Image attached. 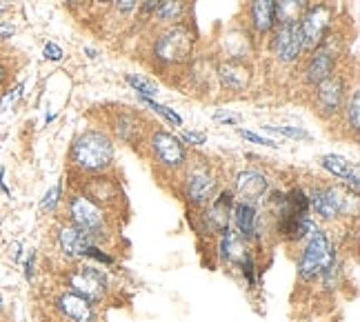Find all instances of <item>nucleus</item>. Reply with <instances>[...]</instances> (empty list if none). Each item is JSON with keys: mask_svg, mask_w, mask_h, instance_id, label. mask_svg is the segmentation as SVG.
<instances>
[{"mask_svg": "<svg viewBox=\"0 0 360 322\" xmlns=\"http://www.w3.org/2000/svg\"><path fill=\"white\" fill-rule=\"evenodd\" d=\"M85 51L89 53V58H96V56H98V51H96V49H91V47H85Z\"/></svg>", "mask_w": 360, "mask_h": 322, "instance_id": "49530a36", "label": "nucleus"}, {"mask_svg": "<svg viewBox=\"0 0 360 322\" xmlns=\"http://www.w3.org/2000/svg\"><path fill=\"white\" fill-rule=\"evenodd\" d=\"M16 34V25L11 20H0V40H11Z\"/></svg>", "mask_w": 360, "mask_h": 322, "instance_id": "79ce46f5", "label": "nucleus"}, {"mask_svg": "<svg viewBox=\"0 0 360 322\" xmlns=\"http://www.w3.org/2000/svg\"><path fill=\"white\" fill-rule=\"evenodd\" d=\"M112 131L116 134L118 140H122V143L138 147V145H145V140L151 129L147 127V120L143 118V114H138L136 109L122 107L112 118Z\"/></svg>", "mask_w": 360, "mask_h": 322, "instance_id": "4468645a", "label": "nucleus"}, {"mask_svg": "<svg viewBox=\"0 0 360 322\" xmlns=\"http://www.w3.org/2000/svg\"><path fill=\"white\" fill-rule=\"evenodd\" d=\"M141 103L147 105L154 114H158L160 118H165L169 124H174V127H183V118H180L176 111L167 105H160L158 101H154V98H141Z\"/></svg>", "mask_w": 360, "mask_h": 322, "instance_id": "cd10ccee", "label": "nucleus"}, {"mask_svg": "<svg viewBox=\"0 0 360 322\" xmlns=\"http://www.w3.org/2000/svg\"><path fill=\"white\" fill-rule=\"evenodd\" d=\"M145 145L149 149L151 160L165 172L178 174L189 160V149L183 145V140L167 129H151Z\"/></svg>", "mask_w": 360, "mask_h": 322, "instance_id": "6e6552de", "label": "nucleus"}, {"mask_svg": "<svg viewBox=\"0 0 360 322\" xmlns=\"http://www.w3.org/2000/svg\"><path fill=\"white\" fill-rule=\"evenodd\" d=\"M254 34L247 30H229L223 38V49L227 58L236 60H249V56L254 53Z\"/></svg>", "mask_w": 360, "mask_h": 322, "instance_id": "4be33fe9", "label": "nucleus"}, {"mask_svg": "<svg viewBox=\"0 0 360 322\" xmlns=\"http://www.w3.org/2000/svg\"><path fill=\"white\" fill-rule=\"evenodd\" d=\"M5 309V300H3V296H0V311Z\"/></svg>", "mask_w": 360, "mask_h": 322, "instance_id": "de8ad7c7", "label": "nucleus"}, {"mask_svg": "<svg viewBox=\"0 0 360 322\" xmlns=\"http://www.w3.org/2000/svg\"><path fill=\"white\" fill-rule=\"evenodd\" d=\"M236 134H238L240 138L249 140V143H254V145L271 147V149L281 147V143H276V140H271V138H262V136H258V134H254V131H247V129H243V127H238V129H236Z\"/></svg>", "mask_w": 360, "mask_h": 322, "instance_id": "473e14b6", "label": "nucleus"}, {"mask_svg": "<svg viewBox=\"0 0 360 322\" xmlns=\"http://www.w3.org/2000/svg\"><path fill=\"white\" fill-rule=\"evenodd\" d=\"M22 251H25V245H22L20 240H13V243H9V247H7V258H9L13 264H18V262L22 260Z\"/></svg>", "mask_w": 360, "mask_h": 322, "instance_id": "ea45409f", "label": "nucleus"}, {"mask_svg": "<svg viewBox=\"0 0 360 322\" xmlns=\"http://www.w3.org/2000/svg\"><path fill=\"white\" fill-rule=\"evenodd\" d=\"M53 245H56V251L60 254L63 260L67 262H80L82 258L87 256V249L94 245L91 238L80 231L78 227L69 225V222H60L53 231Z\"/></svg>", "mask_w": 360, "mask_h": 322, "instance_id": "ddd939ff", "label": "nucleus"}, {"mask_svg": "<svg viewBox=\"0 0 360 322\" xmlns=\"http://www.w3.org/2000/svg\"><path fill=\"white\" fill-rule=\"evenodd\" d=\"M53 309H56L58 316L67 322H98L96 307H91L87 300H82L80 296H76V293L67 289L53 298Z\"/></svg>", "mask_w": 360, "mask_h": 322, "instance_id": "f3484780", "label": "nucleus"}, {"mask_svg": "<svg viewBox=\"0 0 360 322\" xmlns=\"http://www.w3.org/2000/svg\"><path fill=\"white\" fill-rule=\"evenodd\" d=\"M160 0H141V7H138V18L141 20H149L154 9L158 7Z\"/></svg>", "mask_w": 360, "mask_h": 322, "instance_id": "58836bf2", "label": "nucleus"}, {"mask_svg": "<svg viewBox=\"0 0 360 322\" xmlns=\"http://www.w3.org/2000/svg\"><path fill=\"white\" fill-rule=\"evenodd\" d=\"M311 0H276V25L298 22Z\"/></svg>", "mask_w": 360, "mask_h": 322, "instance_id": "b1692460", "label": "nucleus"}, {"mask_svg": "<svg viewBox=\"0 0 360 322\" xmlns=\"http://www.w3.org/2000/svg\"><path fill=\"white\" fill-rule=\"evenodd\" d=\"M193 49H196V32L187 22H178L160 27L149 56L158 69H178L193 58Z\"/></svg>", "mask_w": 360, "mask_h": 322, "instance_id": "f03ea898", "label": "nucleus"}, {"mask_svg": "<svg viewBox=\"0 0 360 322\" xmlns=\"http://www.w3.org/2000/svg\"><path fill=\"white\" fill-rule=\"evenodd\" d=\"M85 258L96 260V262H101V264H114V262H116L112 256L105 254V249H103L101 245H91V247L87 249V256H85Z\"/></svg>", "mask_w": 360, "mask_h": 322, "instance_id": "e433bc0d", "label": "nucleus"}, {"mask_svg": "<svg viewBox=\"0 0 360 322\" xmlns=\"http://www.w3.org/2000/svg\"><path fill=\"white\" fill-rule=\"evenodd\" d=\"M94 5H98V7H109L112 5V0H91Z\"/></svg>", "mask_w": 360, "mask_h": 322, "instance_id": "a18cd8bd", "label": "nucleus"}, {"mask_svg": "<svg viewBox=\"0 0 360 322\" xmlns=\"http://www.w3.org/2000/svg\"><path fill=\"white\" fill-rule=\"evenodd\" d=\"M271 189L269 178L258 172V169H243L233 178V193H236L238 200L247 202H256L260 205L262 198H267V191Z\"/></svg>", "mask_w": 360, "mask_h": 322, "instance_id": "dca6fc26", "label": "nucleus"}, {"mask_svg": "<svg viewBox=\"0 0 360 322\" xmlns=\"http://www.w3.org/2000/svg\"><path fill=\"white\" fill-rule=\"evenodd\" d=\"M0 189H3L5 195H11V191H9V187L5 183V169H0Z\"/></svg>", "mask_w": 360, "mask_h": 322, "instance_id": "c03bdc74", "label": "nucleus"}, {"mask_svg": "<svg viewBox=\"0 0 360 322\" xmlns=\"http://www.w3.org/2000/svg\"><path fill=\"white\" fill-rule=\"evenodd\" d=\"M321 167L334 178L345 180L354 172L356 162L349 160V158H345V156H338V153H327V156H321Z\"/></svg>", "mask_w": 360, "mask_h": 322, "instance_id": "a878e982", "label": "nucleus"}, {"mask_svg": "<svg viewBox=\"0 0 360 322\" xmlns=\"http://www.w3.org/2000/svg\"><path fill=\"white\" fill-rule=\"evenodd\" d=\"M334 22H336L334 5H329L327 0H316V3H309V7L304 9V13L298 20L304 53H309L311 49H316L323 43V38L334 30Z\"/></svg>", "mask_w": 360, "mask_h": 322, "instance_id": "1a4fd4ad", "label": "nucleus"}, {"mask_svg": "<svg viewBox=\"0 0 360 322\" xmlns=\"http://www.w3.org/2000/svg\"><path fill=\"white\" fill-rule=\"evenodd\" d=\"M247 27L256 38L269 36L276 27V0H249Z\"/></svg>", "mask_w": 360, "mask_h": 322, "instance_id": "6ab92c4d", "label": "nucleus"}, {"mask_svg": "<svg viewBox=\"0 0 360 322\" xmlns=\"http://www.w3.org/2000/svg\"><path fill=\"white\" fill-rule=\"evenodd\" d=\"M124 82L138 94V98H156L160 91L158 82L143 74H124Z\"/></svg>", "mask_w": 360, "mask_h": 322, "instance_id": "bb28decb", "label": "nucleus"}, {"mask_svg": "<svg viewBox=\"0 0 360 322\" xmlns=\"http://www.w3.org/2000/svg\"><path fill=\"white\" fill-rule=\"evenodd\" d=\"M338 260L336 245L327 231L314 229L311 236L304 240V247L298 256V280L300 283H314L323 273L325 267Z\"/></svg>", "mask_w": 360, "mask_h": 322, "instance_id": "39448f33", "label": "nucleus"}, {"mask_svg": "<svg viewBox=\"0 0 360 322\" xmlns=\"http://www.w3.org/2000/svg\"><path fill=\"white\" fill-rule=\"evenodd\" d=\"M178 138L183 140L185 147H202L207 143V134L205 131H193V129H185Z\"/></svg>", "mask_w": 360, "mask_h": 322, "instance_id": "72a5a7b5", "label": "nucleus"}, {"mask_svg": "<svg viewBox=\"0 0 360 322\" xmlns=\"http://www.w3.org/2000/svg\"><path fill=\"white\" fill-rule=\"evenodd\" d=\"M340 116L345 120V127H347L354 136H358V131H360V91H358V87L352 91V96H347Z\"/></svg>", "mask_w": 360, "mask_h": 322, "instance_id": "393cba45", "label": "nucleus"}, {"mask_svg": "<svg viewBox=\"0 0 360 322\" xmlns=\"http://www.w3.org/2000/svg\"><path fill=\"white\" fill-rule=\"evenodd\" d=\"M7 78H9V69L5 67V63H3V60H0V89L5 87Z\"/></svg>", "mask_w": 360, "mask_h": 322, "instance_id": "37998d69", "label": "nucleus"}, {"mask_svg": "<svg viewBox=\"0 0 360 322\" xmlns=\"http://www.w3.org/2000/svg\"><path fill=\"white\" fill-rule=\"evenodd\" d=\"M314 89V111L318 118L323 120H334L340 116L342 105L349 96V85H347V76H345L340 69L336 74H331L323 82H318Z\"/></svg>", "mask_w": 360, "mask_h": 322, "instance_id": "9d476101", "label": "nucleus"}, {"mask_svg": "<svg viewBox=\"0 0 360 322\" xmlns=\"http://www.w3.org/2000/svg\"><path fill=\"white\" fill-rule=\"evenodd\" d=\"M269 53L274 60L285 67H294L302 60L304 45H302V34L298 22L289 25H276L269 34Z\"/></svg>", "mask_w": 360, "mask_h": 322, "instance_id": "f8f14e48", "label": "nucleus"}, {"mask_svg": "<svg viewBox=\"0 0 360 322\" xmlns=\"http://www.w3.org/2000/svg\"><path fill=\"white\" fill-rule=\"evenodd\" d=\"M238 269L243 273V278L247 280V285L249 289H256V258L252 254V249H247V254L243 256L240 264H238Z\"/></svg>", "mask_w": 360, "mask_h": 322, "instance_id": "c756f323", "label": "nucleus"}, {"mask_svg": "<svg viewBox=\"0 0 360 322\" xmlns=\"http://www.w3.org/2000/svg\"><path fill=\"white\" fill-rule=\"evenodd\" d=\"M265 131H276V134H283L287 138H296V140H309V131H304L302 127H289V124H262Z\"/></svg>", "mask_w": 360, "mask_h": 322, "instance_id": "2f4dec72", "label": "nucleus"}, {"mask_svg": "<svg viewBox=\"0 0 360 322\" xmlns=\"http://www.w3.org/2000/svg\"><path fill=\"white\" fill-rule=\"evenodd\" d=\"M65 285L67 291L76 293L82 300H87L91 307H98L105 302L109 293V276L89 262H74V267L65 273Z\"/></svg>", "mask_w": 360, "mask_h": 322, "instance_id": "0eeeda50", "label": "nucleus"}, {"mask_svg": "<svg viewBox=\"0 0 360 322\" xmlns=\"http://www.w3.org/2000/svg\"><path fill=\"white\" fill-rule=\"evenodd\" d=\"M3 11H5V5H3V3H0V13H3Z\"/></svg>", "mask_w": 360, "mask_h": 322, "instance_id": "09e8293b", "label": "nucleus"}, {"mask_svg": "<svg viewBox=\"0 0 360 322\" xmlns=\"http://www.w3.org/2000/svg\"><path fill=\"white\" fill-rule=\"evenodd\" d=\"M63 185H65V180H58V183L43 195V200H40V212L53 214L60 207V202H63Z\"/></svg>", "mask_w": 360, "mask_h": 322, "instance_id": "c85d7f7f", "label": "nucleus"}, {"mask_svg": "<svg viewBox=\"0 0 360 322\" xmlns=\"http://www.w3.org/2000/svg\"><path fill=\"white\" fill-rule=\"evenodd\" d=\"M311 212L323 220H338L349 214V200H356L347 189H340L336 185H316L307 191Z\"/></svg>", "mask_w": 360, "mask_h": 322, "instance_id": "9b49d317", "label": "nucleus"}, {"mask_svg": "<svg viewBox=\"0 0 360 322\" xmlns=\"http://www.w3.org/2000/svg\"><path fill=\"white\" fill-rule=\"evenodd\" d=\"M22 89H25V85H22V82H20V85H16V87H13V89L5 91V96L0 98V105H3V109H5V107H9V105H13V103H16L18 98H20V94H22Z\"/></svg>", "mask_w": 360, "mask_h": 322, "instance_id": "a19ab883", "label": "nucleus"}, {"mask_svg": "<svg viewBox=\"0 0 360 322\" xmlns=\"http://www.w3.org/2000/svg\"><path fill=\"white\" fill-rule=\"evenodd\" d=\"M116 160V145L114 138L103 129H85L80 131L72 147H69V162L78 172L85 176L107 174L114 167Z\"/></svg>", "mask_w": 360, "mask_h": 322, "instance_id": "f257e3e1", "label": "nucleus"}, {"mask_svg": "<svg viewBox=\"0 0 360 322\" xmlns=\"http://www.w3.org/2000/svg\"><path fill=\"white\" fill-rule=\"evenodd\" d=\"M187 11H189V0H160L149 20L156 27H169V25L185 22Z\"/></svg>", "mask_w": 360, "mask_h": 322, "instance_id": "5701e85b", "label": "nucleus"}, {"mask_svg": "<svg viewBox=\"0 0 360 322\" xmlns=\"http://www.w3.org/2000/svg\"><path fill=\"white\" fill-rule=\"evenodd\" d=\"M254 78V69L249 60L225 58L216 65V80L218 85L229 94H243L249 89Z\"/></svg>", "mask_w": 360, "mask_h": 322, "instance_id": "2eb2a0df", "label": "nucleus"}, {"mask_svg": "<svg viewBox=\"0 0 360 322\" xmlns=\"http://www.w3.org/2000/svg\"><path fill=\"white\" fill-rule=\"evenodd\" d=\"M67 222L85 231L94 245H107L112 238V220H109L107 209L91 202L82 191H72L67 195Z\"/></svg>", "mask_w": 360, "mask_h": 322, "instance_id": "7ed1b4c3", "label": "nucleus"}, {"mask_svg": "<svg viewBox=\"0 0 360 322\" xmlns=\"http://www.w3.org/2000/svg\"><path fill=\"white\" fill-rule=\"evenodd\" d=\"M258 205L236 200L231 209V225L245 243H256V229H258Z\"/></svg>", "mask_w": 360, "mask_h": 322, "instance_id": "aec40b11", "label": "nucleus"}, {"mask_svg": "<svg viewBox=\"0 0 360 322\" xmlns=\"http://www.w3.org/2000/svg\"><path fill=\"white\" fill-rule=\"evenodd\" d=\"M80 191L96 205H101L103 209L112 207L120 200V189L118 183L112 180L107 174H96L85 180V185L80 187Z\"/></svg>", "mask_w": 360, "mask_h": 322, "instance_id": "a211bd4d", "label": "nucleus"}, {"mask_svg": "<svg viewBox=\"0 0 360 322\" xmlns=\"http://www.w3.org/2000/svg\"><path fill=\"white\" fill-rule=\"evenodd\" d=\"M116 16L120 18H134L138 16V7H141V0H112V5Z\"/></svg>", "mask_w": 360, "mask_h": 322, "instance_id": "7c9ffc66", "label": "nucleus"}, {"mask_svg": "<svg viewBox=\"0 0 360 322\" xmlns=\"http://www.w3.org/2000/svg\"><path fill=\"white\" fill-rule=\"evenodd\" d=\"M214 120L216 122H223V124H238L243 120V116L231 114V111H227V109H218L216 114H214Z\"/></svg>", "mask_w": 360, "mask_h": 322, "instance_id": "4c0bfd02", "label": "nucleus"}, {"mask_svg": "<svg viewBox=\"0 0 360 322\" xmlns=\"http://www.w3.org/2000/svg\"><path fill=\"white\" fill-rule=\"evenodd\" d=\"M183 195L185 200L196 207V209H205L214 200V195L220 191V183H218V174L212 169V165L207 158H200V162H191L187 160V165L183 167Z\"/></svg>", "mask_w": 360, "mask_h": 322, "instance_id": "423d86ee", "label": "nucleus"}, {"mask_svg": "<svg viewBox=\"0 0 360 322\" xmlns=\"http://www.w3.org/2000/svg\"><path fill=\"white\" fill-rule=\"evenodd\" d=\"M345 53V47H340V38L336 36V32L331 30L323 43L316 49H311L309 53L302 56L300 60V80L304 87H316L318 82H323L325 78H329L331 74H336L340 69V58Z\"/></svg>", "mask_w": 360, "mask_h": 322, "instance_id": "20e7f679", "label": "nucleus"}, {"mask_svg": "<svg viewBox=\"0 0 360 322\" xmlns=\"http://www.w3.org/2000/svg\"><path fill=\"white\" fill-rule=\"evenodd\" d=\"M247 249H249L247 243L233 231V227H229L227 231L218 236V258L225 264H229V267L238 269V264H240L243 256L247 254Z\"/></svg>", "mask_w": 360, "mask_h": 322, "instance_id": "412c9836", "label": "nucleus"}, {"mask_svg": "<svg viewBox=\"0 0 360 322\" xmlns=\"http://www.w3.org/2000/svg\"><path fill=\"white\" fill-rule=\"evenodd\" d=\"M43 58L49 60V63H60L65 58V49L58 45V43H53V40H49V43L43 47Z\"/></svg>", "mask_w": 360, "mask_h": 322, "instance_id": "f704fd0d", "label": "nucleus"}, {"mask_svg": "<svg viewBox=\"0 0 360 322\" xmlns=\"http://www.w3.org/2000/svg\"><path fill=\"white\" fill-rule=\"evenodd\" d=\"M36 249H30V254H27L25 262H22V276L27 283H34V278H36Z\"/></svg>", "mask_w": 360, "mask_h": 322, "instance_id": "c9c22d12", "label": "nucleus"}]
</instances>
